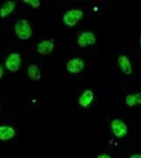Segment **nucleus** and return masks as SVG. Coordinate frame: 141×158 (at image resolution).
Returning <instances> with one entry per match:
<instances>
[{
    "label": "nucleus",
    "mask_w": 141,
    "mask_h": 158,
    "mask_svg": "<svg viewBox=\"0 0 141 158\" xmlns=\"http://www.w3.org/2000/svg\"><path fill=\"white\" fill-rule=\"evenodd\" d=\"M14 30H15V35L20 40H28L32 36V33H33L31 25L25 19L16 20L15 21V25H14Z\"/></svg>",
    "instance_id": "nucleus-1"
},
{
    "label": "nucleus",
    "mask_w": 141,
    "mask_h": 158,
    "mask_svg": "<svg viewBox=\"0 0 141 158\" xmlns=\"http://www.w3.org/2000/svg\"><path fill=\"white\" fill-rule=\"evenodd\" d=\"M83 15H84V12H83V10H82L80 7H72L70 10H68V11H66V12L63 14L62 21H63V23H64L66 26L73 27V26H75L78 22H80Z\"/></svg>",
    "instance_id": "nucleus-2"
},
{
    "label": "nucleus",
    "mask_w": 141,
    "mask_h": 158,
    "mask_svg": "<svg viewBox=\"0 0 141 158\" xmlns=\"http://www.w3.org/2000/svg\"><path fill=\"white\" fill-rule=\"evenodd\" d=\"M5 67L10 73H16L21 67V54L17 52L10 53L5 58Z\"/></svg>",
    "instance_id": "nucleus-3"
},
{
    "label": "nucleus",
    "mask_w": 141,
    "mask_h": 158,
    "mask_svg": "<svg viewBox=\"0 0 141 158\" xmlns=\"http://www.w3.org/2000/svg\"><path fill=\"white\" fill-rule=\"evenodd\" d=\"M110 127H111V131H113V133H114V136L116 138H122L129 132L127 125L120 118H114L111 121V123H110Z\"/></svg>",
    "instance_id": "nucleus-4"
},
{
    "label": "nucleus",
    "mask_w": 141,
    "mask_h": 158,
    "mask_svg": "<svg viewBox=\"0 0 141 158\" xmlns=\"http://www.w3.org/2000/svg\"><path fill=\"white\" fill-rule=\"evenodd\" d=\"M84 68H85V63L80 57H73L66 64V69L70 74H78L80 72H83Z\"/></svg>",
    "instance_id": "nucleus-5"
},
{
    "label": "nucleus",
    "mask_w": 141,
    "mask_h": 158,
    "mask_svg": "<svg viewBox=\"0 0 141 158\" xmlns=\"http://www.w3.org/2000/svg\"><path fill=\"white\" fill-rule=\"evenodd\" d=\"M77 43H78V46H80V47L93 46V44L96 43V38H95V36H94L93 32H89V31H82V32L78 33Z\"/></svg>",
    "instance_id": "nucleus-6"
},
{
    "label": "nucleus",
    "mask_w": 141,
    "mask_h": 158,
    "mask_svg": "<svg viewBox=\"0 0 141 158\" xmlns=\"http://www.w3.org/2000/svg\"><path fill=\"white\" fill-rule=\"evenodd\" d=\"M54 46H56V43L53 40H42L41 42L37 43L36 51H37V53L46 56V54H49L51 52H53Z\"/></svg>",
    "instance_id": "nucleus-7"
},
{
    "label": "nucleus",
    "mask_w": 141,
    "mask_h": 158,
    "mask_svg": "<svg viewBox=\"0 0 141 158\" xmlns=\"http://www.w3.org/2000/svg\"><path fill=\"white\" fill-rule=\"evenodd\" d=\"M118 65H119L120 70H121L124 74H126V75L132 74V64H131L130 58H129L126 54L119 56V58H118Z\"/></svg>",
    "instance_id": "nucleus-8"
},
{
    "label": "nucleus",
    "mask_w": 141,
    "mask_h": 158,
    "mask_svg": "<svg viewBox=\"0 0 141 158\" xmlns=\"http://www.w3.org/2000/svg\"><path fill=\"white\" fill-rule=\"evenodd\" d=\"M94 100V93L92 89H85L78 98V104L82 106V107H88L92 105Z\"/></svg>",
    "instance_id": "nucleus-9"
},
{
    "label": "nucleus",
    "mask_w": 141,
    "mask_h": 158,
    "mask_svg": "<svg viewBox=\"0 0 141 158\" xmlns=\"http://www.w3.org/2000/svg\"><path fill=\"white\" fill-rule=\"evenodd\" d=\"M27 75L32 81H38L41 80V70L40 67L36 63H30L27 68Z\"/></svg>",
    "instance_id": "nucleus-10"
},
{
    "label": "nucleus",
    "mask_w": 141,
    "mask_h": 158,
    "mask_svg": "<svg viewBox=\"0 0 141 158\" xmlns=\"http://www.w3.org/2000/svg\"><path fill=\"white\" fill-rule=\"evenodd\" d=\"M16 131L12 126L2 125L0 126V141H9L15 136Z\"/></svg>",
    "instance_id": "nucleus-11"
},
{
    "label": "nucleus",
    "mask_w": 141,
    "mask_h": 158,
    "mask_svg": "<svg viewBox=\"0 0 141 158\" xmlns=\"http://www.w3.org/2000/svg\"><path fill=\"white\" fill-rule=\"evenodd\" d=\"M15 7H16V2L15 1H6V2H4L1 5V7H0V17L1 19L7 17L15 10Z\"/></svg>",
    "instance_id": "nucleus-12"
},
{
    "label": "nucleus",
    "mask_w": 141,
    "mask_h": 158,
    "mask_svg": "<svg viewBox=\"0 0 141 158\" xmlns=\"http://www.w3.org/2000/svg\"><path fill=\"white\" fill-rule=\"evenodd\" d=\"M125 104L130 107H134L136 106V100H135V94H129L126 98H125Z\"/></svg>",
    "instance_id": "nucleus-13"
},
{
    "label": "nucleus",
    "mask_w": 141,
    "mask_h": 158,
    "mask_svg": "<svg viewBox=\"0 0 141 158\" xmlns=\"http://www.w3.org/2000/svg\"><path fill=\"white\" fill-rule=\"evenodd\" d=\"M24 2L27 4V5H30V6H32V7H38L41 5V1L40 0H24Z\"/></svg>",
    "instance_id": "nucleus-14"
},
{
    "label": "nucleus",
    "mask_w": 141,
    "mask_h": 158,
    "mask_svg": "<svg viewBox=\"0 0 141 158\" xmlns=\"http://www.w3.org/2000/svg\"><path fill=\"white\" fill-rule=\"evenodd\" d=\"M135 100H136V105L141 104V93H136L135 94Z\"/></svg>",
    "instance_id": "nucleus-15"
},
{
    "label": "nucleus",
    "mask_w": 141,
    "mask_h": 158,
    "mask_svg": "<svg viewBox=\"0 0 141 158\" xmlns=\"http://www.w3.org/2000/svg\"><path fill=\"white\" fill-rule=\"evenodd\" d=\"M96 158H111V156H109L106 153H101V154H98Z\"/></svg>",
    "instance_id": "nucleus-16"
},
{
    "label": "nucleus",
    "mask_w": 141,
    "mask_h": 158,
    "mask_svg": "<svg viewBox=\"0 0 141 158\" xmlns=\"http://www.w3.org/2000/svg\"><path fill=\"white\" fill-rule=\"evenodd\" d=\"M127 158H141V153H134V154L129 156Z\"/></svg>",
    "instance_id": "nucleus-17"
},
{
    "label": "nucleus",
    "mask_w": 141,
    "mask_h": 158,
    "mask_svg": "<svg viewBox=\"0 0 141 158\" xmlns=\"http://www.w3.org/2000/svg\"><path fill=\"white\" fill-rule=\"evenodd\" d=\"M4 77V69H2V67L0 65V79Z\"/></svg>",
    "instance_id": "nucleus-18"
},
{
    "label": "nucleus",
    "mask_w": 141,
    "mask_h": 158,
    "mask_svg": "<svg viewBox=\"0 0 141 158\" xmlns=\"http://www.w3.org/2000/svg\"><path fill=\"white\" fill-rule=\"evenodd\" d=\"M0 111H1V106H0Z\"/></svg>",
    "instance_id": "nucleus-19"
},
{
    "label": "nucleus",
    "mask_w": 141,
    "mask_h": 158,
    "mask_svg": "<svg viewBox=\"0 0 141 158\" xmlns=\"http://www.w3.org/2000/svg\"><path fill=\"white\" fill-rule=\"evenodd\" d=\"M140 42H141V40H140Z\"/></svg>",
    "instance_id": "nucleus-20"
}]
</instances>
